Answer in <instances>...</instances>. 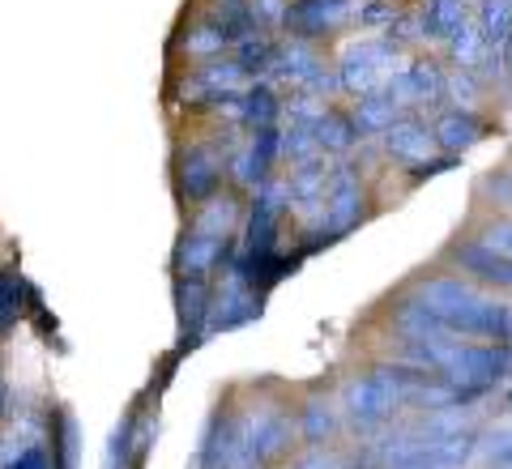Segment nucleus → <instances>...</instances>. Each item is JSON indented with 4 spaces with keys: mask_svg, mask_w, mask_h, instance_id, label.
<instances>
[{
    "mask_svg": "<svg viewBox=\"0 0 512 469\" xmlns=\"http://www.w3.org/2000/svg\"><path fill=\"white\" fill-rule=\"evenodd\" d=\"M508 376H512V346L500 342H483V346L457 342L436 371V380L444 384L440 388L444 401H474L491 393L495 384H504Z\"/></svg>",
    "mask_w": 512,
    "mask_h": 469,
    "instance_id": "obj_1",
    "label": "nucleus"
},
{
    "mask_svg": "<svg viewBox=\"0 0 512 469\" xmlns=\"http://www.w3.org/2000/svg\"><path fill=\"white\" fill-rule=\"evenodd\" d=\"M423 380H427V371H414V367H376V371H367V376L350 384V393H346L350 423H355L359 431L380 427Z\"/></svg>",
    "mask_w": 512,
    "mask_h": 469,
    "instance_id": "obj_2",
    "label": "nucleus"
},
{
    "mask_svg": "<svg viewBox=\"0 0 512 469\" xmlns=\"http://www.w3.org/2000/svg\"><path fill=\"white\" fill-rule=\"evenodd\" d=\"M295 423L278 410L265 414H248L244 423L231 431V448H227V469H261L265 461L282 457L291 448Z\"/></svg>",
    "mask_w": 512,
    "mask_h": 469,
    "instance_id": "obj_3",
    "label": "nucleus"
},
{
    "mask_svg": "<svg viewBox=\"0 0 512 469\" xmlns=\"http://www.w3.org/2000/svg\"><path fill=\"white\" fill-rule=\"evenodd\" d=\"M474 452H478V435L474 431H444V427H436L431 435H423V444H402L397 448L389 469H466Z\"/></svg>",
    "mask_w": 512,
    "mask_h": 469,
    "instance_id": "obj_4",
    "label": "nucleus"
},
{
    "mask_svg": "<svg viewBox=\"0 0 512 469\" xmlns=\"http://www.w3.org/2000/svg\"><path fill=\"white\" fill-rule=\"evenodd\" d=\"M393 60H397V43H393V35H389V39H363V43H355V47H350V52L342 56L338 86L350 90V94L372 90V86L384 82V73L393 69Z\"/></svg>",
    "mask_w": 512,
    "mask_h": 469,
    "instance_id": "obj_5",
    "label": "nucleus"
},
{
    "mask_svg": "<svg viewBox=\"0 0 512 469\" xmlns=\"http://www.w3.org/2000/svg\"><path fill=\"white\" fill-rule=\"evenodd\" d=\"M350 18V0H295L286 5L282 22L295 30L299 39H316V35H329Z\"/></svg>",
    "mask_w": 512,
    "mask_h": 469,
    "instance_id": "obj_6",
    "label": "nucleus"
},
{
    "mask_svg": "<svg viewBox=\"0 0 512 469\" xmlns=\"http://www.w3.org/2000/svg\"><path fill=\"white\" fill-rule=\"evenodd\" d=\"M359 218H363V188L355 180V171L338 167V175H333V188H329V197H325V222H329L333 235H342Z\"/></svg>",
    "mask_w": 512,
    "mask_h": 469,
    "instance_id": "obj_7",
    "label": "nucleus"
},
{
    "mask_svg": "<svg viewBox=\"0 0 512 469\" xmlns=\"http://www.w3.org/2000/svg\"><path fill=\"white\" fill-rule=\"evenodd\" d=\"M282 184H269L256 197L252 214H248V231H244V252H274V235H278V214H282Z\"/></svg>",
    "mask_w": 512,
    "mask_h": 469,
    "instance_id": "obj_8",
    "label": "nucleus"
},
{
    "mask_svg": "<svg viewBox=\"0 0 512 469\" xmlns=\"http://www.w3.org/2000/svg\"><path fill=\"white\" fill-rule=\"evenodd\" d=\"M231 235L227 239H214V235H184L180 252H175V265H180V278H205L214 265L231 261Z\"/></svg>",
    "mask_w": 512,
    "mask_h": 469,
    "instance_id": "obj_9",
    "label": "nucleus"
},
{
    "mask_svg": "<svg viewBox=\"0 0 512 469\" xmlns=\"http://www.w3.org/2000/svg\"><path fill=\"white\" fill-rule=\"evenodd\" d=\"M389 86L397 94V103H436L444 94V69L436 60H414L393 77Z\"/></svg>",
    "mask_w": 512,
    "mask_h": 469,
    "instance_id": "obj_10",
    "label": "nucleus"
},
{
    "mask_svg": "<svg viewBox=\"0 0 512 469\" xmlns=\"http://www.w3.org/2000/svg\"><path fill=\"white\" fill-rule=\"evenodd\" d=\"M278 154H282V133H278V128L274 124L256 128L248 154L235 163V180L239 184H265L269 171H274V163H278Z\"/></svg>",
    "mask_w": 512,
    "mask_h": 469,
    "instance_id": "obj_11",
    "label": "nucleus"
},
{
    "mask_svg": "<svg viewBox=\"0 0 512 469\" xmlns=\"http://www.w3.org/2000/svg\"><path fill=\"white\" fill-rule=\"evenodd\" d=\"M384 145H389V154L397 158V163H423V158L431 154V145H436V137H431V128L423 120H393L389 128H384Z\"/></svg>",
    "mask_w": 512,
    "mask_h": 469,
    "instance_id": "obj_12",
    "label": "nucleus"
},
{
    "mask_svg": "<svg viewBox=\"0 0 512 469\" xmlns=\"http://www.w3.org/2000/svg\"><path fill=\"white\" fill-rule=\"evenodd\" d=\"M222 184V163L210 150H188L180 163V192L188 201H210L214 188Z\"/></svg>",
    "mask_w": 512,
    "mask_h": 469,
    "instance_id": "obj_13",
    "label": "nucleus"
},
{
    "mask_svg": "<svg viewBox=\"0 0 512 469\" xmlns=\"http://www.w3.org/2000/svg\"><path fill=\"white\" fill-rule=\"evenodd\" d=\"M457 265L474 273L478 282H487V286H508L512 290V261L500 252H491L483 239H470V244H461L457 248Z\"/></svg>",
    "mask_w": 512,
    "mask_h": 469,
    "instance_id": "obj_14",
    "label": "nucleus"
},
{
    "mask_svg": "<svg viewBox=\"0 0 512 469\" xmlns=\"http://www.w3.org/2000/svg\"><path fill=\"white\" fill-rule=\"evenodd\" d=\"M261 316V299H256V290L248 286H231V290H222V295L210 303V333L218 329H239V325H248V320Z\"/></svg>",
    "mask_w": 512,
    "mask_h": 469,
    "instance_id": "obj_15",
    "label": "nucleus"
},
{
    "mask_svg": "<svg viewBox=\"0 0 512 469\" xmlns=\"http://www.w3.org/2000/svg\"><path fill=\"white\" fill-rule=\"evenodd\" d=\"M175 307H180L184 346H197L201 325H205V316H210V290H205V278H180V286H175Z\"/></svg>",
    "mask_w": 512,
    "mask_h": 469,
    "instance_id": "obj_16",
    "label": "nucleus"
},
{
    "mask_svg": "<svg viewBox=\"0 0 512 469\" xmlns=\"http://www.w3.org/2000/svg\"><path fill=\"white\" fill-rule=\"evenodd\" d=\"M397 111H402V103H397L393 86L380 82V86L359 94V107H355V116H350V120L359 124V133H384V128L397 120Z\"/></svg>",
    "mask_w": 512,
    "mask_h": 469,
    "instance_id": "obj_17",
    "label": "nucleus"
},
{
    "mask_svg": "<svg viewBox=\"0 0 512 469\" xmlns=\"http://www.w3.org/2000/svg\"><path fill=\"white\" fill-rule=\"evenodd\" d=\"M431 137H436V145L444 154H466L470 145H478L487 137V124L470 116V111H448V116L431 128Z\"/></svg>",
    "mask_w": 512,
    "mask_h": 469,
    "instance_id": "obj_18",
    "label": "nucleus"
},
{
    "mask_svg": "<svg viewBox=\"0 0 512 469\" xmlns=\"http://www.w3.org/2000/svg\"><path fill=\"white\" fill-rule=\"evenodd\" d=\"M470 18V0H427L419 13V39H448Z\"/></svg>",
    "mask_w": 512,
    "mask_h": 469,
    "instance_id": "obj_19",
    "label": "nucleus"
},
{
    "mask_svg": "<svg viewBox=\"0 0 512 469\" xmlns=\"http://www.w3.org/2000/svg\"><path fill=\"white\" fill-rule=\"evenodd\" d=\"M474 295H478V290H474L470 282H461V278H431V282L419 286V299L440 316V325H444L448 312H457V307L470 303Z\"/></svg>",
    "mask_w": 512,
    "mask_h": 469,
    "instance_id": "obj_20",
    "label": "nucleus"
},
{
    "mask_svg": "<svg viewBox=\"0 0 512 469\" xmlns=\"http://www.w3.org/2000/svg\"><path fill=\"white\" fill-rule=\"evenodd\" d=\"M312 133H316V150H329V154H342L355 145L359 137V124L342 116V111H320V116L312 120Z\"/></svg>",
    "mask_w": 512,
    "mask_h": 469,
    "instance_id": "obj_21",
    "label": "nucleus"
},
{
    "mask_svg": "<svg viewBox=\"0 0 512 469\" xmlns=\"http://www.w3.org/2000/svg\"><path fill=\"white\" fill-rule=\"evenodd\" d=\"M474 26H478V35H483L487 47H500L512 30V0H478Z\"/></svg>",
    "mask_w": 512,
    "mask_h": 469,
    "instance_id": "obj_22",
    "label": "nucleus"
},
{
    "mask_svg": "<svg viewBox=\"0 0 512 469\" xmlns=\"http://www.w3.org/2000/svg\"><path fill=\"white\" fill-rule=\"evenodd\" d=\"M235 218H239V205H235L231 197H214V201L197 214L192 231H197V235H214V239H227L231 226H235Z\"/></svg>",
    "mask_w": 512,
    "mask_h": 469,
    "instance_id": "obj_23",
    "label": "nucleus"
},
{
    "mask_svg": "<svg viewBox=\"0 0 512 469\" xmlns=\"http://www.w3.org/2000/svg\"><path fill=\"white\" fill-rule=\"evenodd\" d=\"M239 116H244V124H252V128L274 124L278 120V94L269 90L265 82L252 86L248 94H239Z\"/></svg>",
    "mask_w": 512,
    "mask_h": 469,
    "instance_id": "obj_24",
    "label": "nucleus"
},
{
    "mask_svg": "<svg viewBox=\"0 0 512 469\" xmlns=\"http://www.w3.org/2000/svg\"><path fill=\"white\" fill-rule=\"evenodd\" d=\"M448 47H453V60L461 64V69H478V60H483V52H487V43H483V35H478L474 18H466L453 35H448Z\"/></svg>",
    "mask_w": 512,
    "mask_h": 469,
    "instance_id": "obj_25",
    "label": "nucleus"
},
{
    "mask_svg": "<svg viewBox=\"0 0 512 469\" xmlns=\"http://www.w3.org/2000/svg\"><path fill=\"white\" fill-rule=\"evenodd\" d=\"M52 465L56 469H77V423H73V414H64V410H56Z\"/></svg>",
    "mask_w": 512,
    "mask_h": 469,
    "instance_id": "obj_26",
    "label": "nucleus"
},
{
    "mask_svg": "<svg viewBox=\"0 0 512 469\" xmlns=\"http://www.w3.org/2000/svg\"><path fill=\"white\" fill-rule=\"evenodd\" d=\"M299 431L308 444H325L333 435V410L325 401H308V406H303V418H299Z\"/></svg>",
    "mask_w": 512,
    "mask_h": 469,
    "instance_id": "obj_27",
    "label": "nucleus"
},
{
    "mask_svg": "<svg viewBox=\"0 0 512 469\" xmlns=\"http://www.w3.org/2000/svg\"><path fill=\"white\" fill-rule=\"evenodd\" d=\"M235 64H239V73H261V69H269V64H274V43H265V39H256V35L239 39Z\"/></svg>",
    "mask_w": 512,
    "mask_h": 469,
    "instance_id": "obj_28",
    "label": "nucleus"
},
{
    "mask_svg": "<svg viewBox=\"0 0 512 469\" xmlns=\"http://www.w3.org/2000/svg\"><path fill=\"white\" fill-rule=\"evenodd\" d=\"M22 312V278L0 273V333H5Z\"/></svg>",
    "mask_w": 512,
    "mask_h": 469,
    "instance_id": "obj_29",
    "label": "nucleus"
},
{
    "mask_svg": "<svg viewBox=\"0 0 512 469\" xmlns=\"http://www.w3.org/2000/svg\"><path fill=\"white\" fill-rule=\"evenodd\" d=\"M231 39L222 35V26L210 22V26H201V30H192V39H188V52L192 56H210V52H222Z\"/></svg>",
    "mask_w": 512,
    "mask_h": 469,
    "instance_id": "obj_30",
    "label": "nucleus"
},
{
    "mask_svg": "<svg viewBox=\"0 0 512 469\" xmlns=\"http://www.w3.org/2000/svg\"><path fill=\"white\" fill-rule=\"evenodd\" d=\"M5 469H56V465H52V457H47L39 444H30V448H22V452H13Z\"/></svg>",
    "mask_w": 512,
    "mask_h": 469,
    "instance_id": "obj_31",
    "label": "nucleus"
},
{
    "mask_svg": "<svg viewBox=\"0 0 512 469\" xmlns=\"http://www.w3.org/2000/svg\"><path fill=\"white\" fill-rule=\"evenodd\" d=\"M453 167H457V154H444V158H423V163H414L410 180L419 184V180H431V175H444V171H453Z\"/></svg>",
    "mask_w": 512,
    "mask_h": 469,
    "instance_id": "obj_32",
    "label": "nucleus"
},
{
    "mask_svg": "<svg viewBox=\"0 0 512 469\" xmlns=\"http://www.w3.org/2000/svg\"><path fill=\"white\" fill-rule=\"evenodd\" d=\"M483 244L512 261V222H500V226H491V231H483Z\"/></svg>",
    "mask_w": 512,
    "mask_h": 469,
    "instance_id": "obj_33",
    "label": "nucleus"
},
{
    "mask_svg": "<svg viewBox=\"0 0 512 469\" xmlns=\"http://www.w3.org/2000/svg\"><path fill=\"white\" fill-rule=\"evenodd\" d=\"M487 452L495 461H512V431H491L487 435Z\"/></svg>",
    "mask_w": 512,
    "mask_h": 469,
    "instance_id": "obj_34",
    "label": "nucleus"
},
{
    "mask_svg": "<svg viewBox=\"0 0 512 469\" xmlns=\"http://www.w3.org/2000/svg\"><path fill=\"white\" fill-rule=\"evenodd\" d=\"M500 69L512 77V30H508V39L500 43Z\"/></svg>",
    "mask_w": 512,
    "mask_h": 469,
    "instance_id": "obj_35",
    "label": "nucleus"
},
{
    "mask_svg": "<svg viewBox=\"0 0 512 469\" xmlns=\"http://www.w3.org/2000/svg\"><path fill=\"white\" fill-rule=\"evenodd\" d=\"M303 469H329V465H303Z\"/></svg>",
    "mask_w": 512,
    "mask_h": 469,
    "instance_id": "obj_36",
    "label": "nucleus"
}]
</instances>
